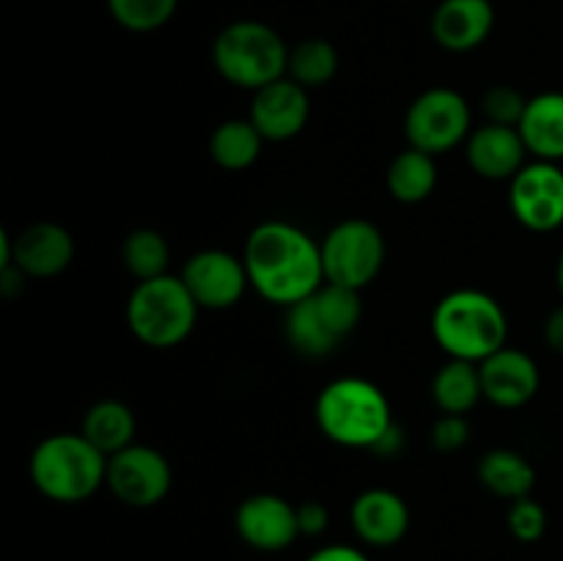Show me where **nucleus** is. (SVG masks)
<instances>
[{
  "mask_svg": "<svg viewBox=\"0 0 563 561\" xmlns=\"http://www.w3.org/2000/svg\"><path fill=\"white\" fill-rule=\"evenodd\" d=\"M313 418L330 443L363 451L377 449L396 424L385 391L366 377L330 380L319 391Z\"/></svg>",
  "mask_w": 563,
  "mask_h": 561,
  "instance_id": "nucleus-2",
  "label": "nucleus"
},
{
  "mask_svg": "<svg viewBox=\"0 0 563 561\" xmlns=\"http://www.w3.org/2000/svg\"><path fill=\"white\" fill-rule=\"evenodd\" d=\"M31 482L55 504H82L108 482V457L82 432H55L31 454Z\"/></svg>",
  "mask_w": 563,
  "mask_h": 561,
  "instance_id": "nucleus-4",
  "label": "nucleus"
},
{
  "mask_svg": "<svg viewBox=\"0 0 563 561\" xmlns=\"http://www.w3.org/2000/svg\"><path fill=\"white\" fill-rule=\"evenodd\" d=\"M432 336L449 358L482 363L506 346L509 317L489 292L454 289L438 300L432 311Z\"/></svg>",
  "mask_w": 563,
  "mask_h": 561,
  "instance_id": "nucleus-3",
  "label": "nucleus"
},
{
  "mask_svg": "<svg viewBox=\"0 0 563 561\" xmlns=\"http://www.w3.org/2000/svg\"><path fill=\"white\" fill-rule=\"evenodd\" d=\"M306 561H372V559H368L361 548L335 542V544H324V548L313 550Z\"/></svg>",
  "mask_w": 563,
  "mask_h": 561,
  "instance_id": "nucleus-33",
  "label": "nucleus"
},
{
  "mask_svg": "<svg viewBox=\"0 0 563 561\" xmlns=\"http://www.w3.org/2000/svg\"><path fill=\"white\" fill-rule=\"evenodd\" d=\"M478 369H482L484 399L504 410H517V407L528 405L542 385L537 361L528 352L509 344L478 363Z\"/></svg>",
  "mask_w": 563,
  "mask_h": 561,
  "instance_id": "nucleus-15",
  "label": "nucleus"
},
{
  "mask_svg": "<svg viewBox=\"0 0 563 561\" xmlns=\"http://www.w3.org/2000/svg\"><path fill=\"white\" fill-rule=\"evenodd\" d=\"M432 399L443 413L467 416L484 399L478 363L449 358L432 377Z\"/></svg>",
  "mask_w": 563,
  "mask_h": 561,
  "instance_id": "nucleus-22",
  "label": "nucleus"
},
{
  "mask_svg": "<svg viewBox=\"0 0 563 561\" xmlns=\"http://www.w3.org/2000/svg\"><path fill=\"white\" fill-rule=\"evenodd\" d=\"M465 157L473 174L482 179L511 182L528 163V146L517 127L484 121L482 127H473L465 141Z\"/></svg>",
  "mask_w": 563,
  "mask_h": 561,
  "instance_id": "nucleus-16",
  "label": "nucleus"
},
{
  "mask_svg": "<svg viewBox=\"0 0 563 561\" xmlns=\"http://www.w3.org/2000/svg\"><path fill=\"white\" fill-rule=\"evenodd\" d=\"M339 72V50L328 38H302L289 53V72L286 75L302 88H322Z\"/></svg>",
  "mask_w": 563,
  "mask_h": 561,
  "instance_id": "nucleus-26",
  "label": "nucleus"
},
{
  "mask_svg": "<svg viewBox=\"0 0 563 561\" xmlns=\"http://www.w3.org/2000/svg\"><path fill=\"white\" fill-rule=\"evenodd\" d=\"M544 341H548L550 350L563 355V302L550 311L548 322H544Z\"/></svg>",
  "mask_w": 563,
  "mask_h": 561,
  "instance_id": "nucleus-35",
  "label": "nucleus"
},
{
  "mask_svg": "<svg viewBox=\"0 0 563 561\" xmlns=\"http://www.w3.org/2000/svg\"><path fill=\"white\" fill-rule=\"evenodd\" d=\"M361 317V292L324 280L313 295L286 308L284 333L297 355L319 361L355 333Z\"/></svg>",
  "mask_w": 563,
  "mask_h": 561,
  "instance_id": "nucleus-5",
  "label": "nucleus"
},
{
  "mask_svg": "<svg viewBox=\"0 0 563 561\" xmlns=\"http://www.w3.org/2000/svg\"><path fill=\"white\" fill-rule=\"evenodd\" d=\"M297 522H300V537H322L330 526V512L322 501H306L297 506Z\"/></svg>",
  "mask_w": 563,
  "mask_h": 561,
  "instance_id": "nucleus-32",
  "label": "nucleus"
},
{
  "mask_svg": "<svg viewBox=\"0 0 563 561\" xmlns=\"http://www.w3.org/2000/svg\"><path fill=\"white\" fill-rule=\"evenodd\" d=\"M509 209L528 231H555L563 226V168L531 160L509 182Z\"/></svg>",
  "mask_w": 563,
  "mask_h": 561,
  "instance_id": "nucleus-11",
  "label": "nucleus"
},
{
  "mask_svg": "<svg viewBox=\"0 0 563 561\" xmlns=\"http://www.w3.org/2000/svg\"><path fill=\"white\" fill-rule=\"evenodd\" d=\"M25 280L27 275L22 273L16 264H5V267H0V295L3 297H16L22 295V289H25Z\"/></svg>",
  "mask_w": 563,
  "mask_h": 561,
  "instance_id": "nucleus-34",
  "label": "nucleus"
},
{
  "mask_svg": "<svg viewBox=\"0 0 563 561\" xmlns=\"http://www.w3.org/2000/svg\"><path fill=\"white\" fill-rule=\"evenodd\" d=\"M121 262H124L126 273L137 280L168 275V262H170L168 240H165L157 229L130 231L124 245H121Z\"/></svg>",
  "mask_w": 563,
  "mask_h": 561,
  "instance_id": "nucleus-27",
  "label": "nucleus"
},
{
  "mask_svg": "<svg viewBox=\"0 0 563 561\" xmlns=\"http://www.w3.org/2000/svg\"><path fill=\"white\" fill-rule=\"evenodd\" d=\"M291 47L275 28L258 20L225 25L212 42V64L225 82L258 91L289 72Z\"/></svg>",
  "mask_w": 563,
  "mask_h": 561,
  "instance_id": "nucleus-6",
  "label": "nucleus"
},
{
  "mask_svg": "<svg viewBox=\"0 0 563 561\" xmlns=\"http://www.w3.org/2000/svg\"><path fill=\"white\" fill-rule=\"evenodd\" d=\"M517 130L533 160H563V91H542L528 99Z\"/></svg>",
  "mask_w": 563,
  "mask_h": 561,
  "instance_id": "nucleus-20",
  "label": "nucleus"
},
{
  "mask_svg": "<svg viewBox=\"0 0 563 561\" xmlns=\"http://www.w3.org/2000/svg\"><path fill=\"white\" fill-rule=\"evenodd\" d=\"M385 185L388 193L399 204H421L438 187V163L434 154L421 152V148L407 146L405 152L390 160L385 170Z\"/></svg>",
  "mask_w": 563,
  "mask_h": 561,
  "instance_id": "nucleus-23",
  "label": "nucleus"
},
{
  "mask_svg": "<svg viewBox=\"0 0 563 561\" xmlns=\"http://www.w3.org/2000/svg\"><path fill=\"white\" fill-rule=\"evenodd\" d=\"M473 113L467 99L454 88H427L410 102L405 116V135L412 148L427 154H449L471 138Z\"/></svg>",
  "mask_w": 563,
  "mask_h": 561,
  "instance_id": "nucleus-9",
  "label": "nucleus"
},
{
  "mask_svg": "<svg viewBox=\"0 0 563 561\" xmlns=\"http://www.w3.org/2000/svg\"><path fill=\"white\" fill-rule=\"evenodd\" d=\"M350 522L357 539L368 548H394L410 528V509L394 490L372 487L352 501Z\"/></svg>",
  "mask_w": 563,
  "mask_h": 561,
  "instance_id": "nucleus-17",
  "label": "nucleus"
},
{
  "mask_svg": "<svg viewBox=\"0 0 563 561\" xmlns=\"http://www.w3.org/2000/svg\"><path fill=\"white\" fill-rule=\"evenodd\" d=\"M506 526H509L511 537L517 542H539L544 537V531H548V512H544V506L537 498L526 495V498H517L509 504Z\"/></svg>",
  "mask_w": 563,
  "mask_h": 561,
  "instance_id": "nucleus-29",
  "label": "nucleus"
},
{
  "mask_svg": "<svg viewBox=\"0 0 563 561\" xmlns=\"http://www.w3.org/2000/svg\"><path fill=\"white\" fill-rule=\"evenodd\" d=\"M179 278L185 280L187 292L198 302V308H207V311L234 308L242 300V295L251 289L242 256L220 251V248L192 253L181 267Z\"/></svg>",
  "mask_w": 563,
  "mask_h": 561,
  "instance_id": "nucleus-12",
  "label": "nucleus"
},
{
  "mask_svg": "<svg viewBox=\"0 0 563 561\" xmlns=\"http://www.w3.org/2000/svg\"><path fill=\"white\" fill-rule=\"evenodd\" d=\"M526 105L528 99L515 86H506V82L487 88V94L482 97V110L489 124L517 127L522 113H526Z\"/></svg>",
  "mask_w": 563,
  "mask_h": 561,
  "instance_id": "nucleus-30",
  "label": "nucleus"
},
{
  "mask_svg": "<svg viewBox=\"0 0 563 561\" xmlns=\"http://www.w3.org/2000/svg\"><path fill=\"white\" fill-rule=\"evenodd\" d=\"M198 302L179 275L137 280L126 297V328L152 350H170L190 339L198 322Z\"/></svg>",
  "mask_w": 563,
  "mask_h": 561,
  "instance_id": "nucleus-7",
  "label": "nucleus"
},
{
  "mask_svg": "<svg viewBox=\"0 0 563 561\" xmlns=\"http://www.w3.org/2000/svg\"><path fill=\"white\" fill-rule=\"evenodd\" d=\"M429 440H432L434 449L443 451V454H454V451L465 449L467 440H471V424H467L465 416L443 413V416L432 424Z\"/></svg>",
  "mask_w": 563,
  "mask_h": 561,
  "instance_id": "nucleus-31",
  "label": "nucleus"
},
{
  "mask_svg": "<svg viewBox=\"0 0 563 561\" xmlns=\"http://www.w3.org/2000/svg\"><path fill=\"white\" fill-rule=\"evenodd\" d=\"M14 240V258L11 264L22 270L27 278H55L64 273L75 258V237L60 223H31Z\"/></svg>",
  "mask_w": 563,
  "mask_h": 561,
  "instance_id": "nucleus-18",
  "label": "nucleus"
},
{
  "mask_svg": "<svg viewBox=\"0 0 563 561\" xmlns=\"http://www.w3.org/2000/svg\"><path fill=\"white\" fill-rule=\"evenodd\" d=\"M432 38L449 53H471L482 47L495 28L489 0H440L432 14Z\"/></svg>",
  "mask_w": 563,
  "mask_h": 561,
  "instance_id": "nucleus-19",
  "label": "nucleus"
},
{
  "mask_svg": "<svg viewBox=\"0 0 563 561\" xmlns=\"http://www.w3.org/2000/svg\"><path fill=\"white\" fill-rule=\"evenodd\" d=\"M264 143L267 141L251 119H229L214 127L209 135V157L218 168L236 174V170H247L251 165H256Z\"/></svg>",
  "mask_w": 563,
  "mask_h": 561,
  "instance_id": "nucleus-25",
  "label": "nucleus"
},
{
  "mask_svg": "<svg viewBox=\"0 0 563 561\" xmlns=\"http://www.w3.org/2000/svg\"><path fill=\"white\" fill-rule=\"evenodd\" d=\"M179 0H108V11L124 31L152 33L174 20Z\"/></svg>",
  "mask_w": 563,
  "mask_h": 561,
  "instance_id": "nucleus-28",
  "label": "nucleus"
},
{
  "mask_svg": "<svg viewBox=\"0 0 563 561\" xmlns=\"http://www.w3.org/2000/svg\"><path fill=\"white\" fill-rule=\"evenodd\" d=\"M319 245H322L324 280L357 292L366 289L377 278L385 256H388V245H385L379 226L363 218L335 223Z\"/></svg>",
  "mask_w": 563,
  "mask_h": 561,
  "instance_id": "nucleus-8",
  "label": "nucleus"
},
{
  "mask_svg": "<svg viewBox=\"0 0 563 561\" xmlns=\"http://www.w3.org/2000/svg\"><path fill=\"white\" fill-rule=\"evenodd\" d=\"M251 289L273 306H295L324 284L322 245L289 220H264L242 248Z\"/></svg>",
  "mask_w": 563,
  "mask_h": 561,
  "instance_id": "nucleus-1",
  "label": "nucleus"
},
{
  "mask_svg": "<svg viewBox=\"0 0 563 561\" xmlns=\"http://www.w3.org/2000/svg\"><path fill=\"white\" fill-rule=\"evenodd\" d=\"M108 490L132 509H152L174 487V468L163 451L132 443L108 457Z\"/></svg>",
  "mask_w": 563,
  "mask_h": 561,
  "instance_id": "nucleus-10",
  "label": "nucleus"
},
{
  "mask_svg": "<svg viewBox=\"0 0 563 561\" xmlns=\"http://www.w3.org/2000/svg\"><path fill=\"white\" fill-rule=\"evenodd\" d=\"M555 286H559V295H561V300H563V251H561V256H559V264H555Z\"/></svg>",
  "mask_w": 563,
  "mask_h": 561,
  "instance_id": "nucleus-36",
  "label": "nucleus"
},
{
  "mask_svg": "<svg viewBox=\"0 0 563 561\" xmlns=\"http://www.w3.org/2000/svg\"><path fill=\"white\" fill-rule=\"evenodd\" d=\"M264 141L284 143L300 135L311 119V94L289 75L253 91L251 116Z\"/></svg>",
  "mask_w": 563,
  "mask_h": 561,
  "instance_id": "nucleus-14",
  "label": "nucleus"
},
{
  "mask_svg": "<svg viewBox=\"0 0 563 561\" xmlns=\"http://www.w3.org/2000/svg\"><path fill=\"white\" fill-rule=\"evenodd\" d=\"M478 482L493 495L504 501L526 498L533 493L537 484V471L531 462L515 449H493L478 462Z\"/></svg>",
  "mask_w": 563,
  "mask_h": 561,
  "instance_id": "nucleus-24",
  "label": "nucleus"
},
{
  "mask_svg": "<svg viewBox=\"0 0 563 561\" xmlns=\"http://www.w3.org/2000/svg\"><path fill=\"white\" fill-rule=\"evenodd\" d=\"M80 432L102 451L104 457L119 454L121 449L135 443L137 421L130 405L119 399L93 402L86 410L80 424Z\"/></svg>",
  "mask_w": 563,
  "mask_h": 561,
  "instance_id": "nucleus-21",
  "label": "nucleus"
},
{
  "mask_svg": "<svg viewBox=\"0 0 563 561\" xmlns=\"http://www.w3.org/2000/svg\"><path fill=\"white\" fill-rule=\"evenodd\" d=\"M234 528L242 542L262 553L291 548L300 537L297 506L275 493L247 495L234 512Z\"/></svg>",
  "mask_w": 563,
  "mask_h": 561,
  "instance_id": "nucleus-13",
  "label": "nucleus"
}]
</instances>
